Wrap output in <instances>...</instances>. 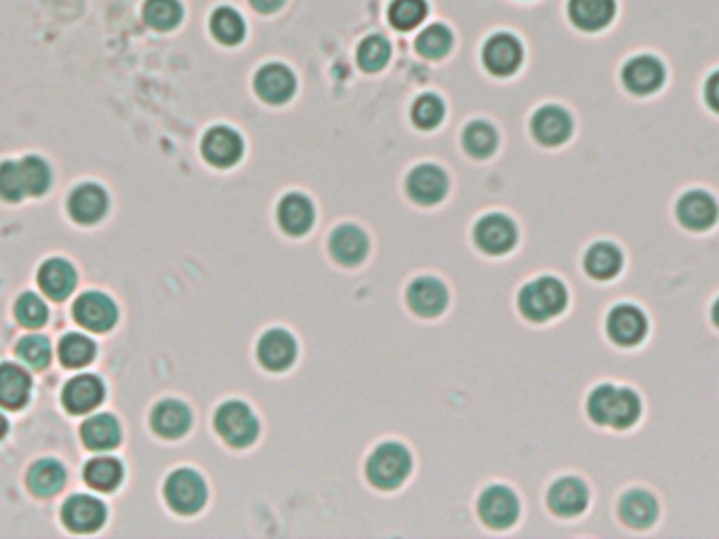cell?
<instances>
[{
    "instance_id": "6da1fadb",
    "label": "cell",
    "mask_w": 719,
    "mask_h": 539,
    "mask_svg": "<svg viewBox=\"0 0 719 539\" xmlns=\"http://www.w3.org/2000/svg\"><path fill=\"white\" fill-rule=\"evenodd\" d=\"M585 409L595 426L625 432L638 426L644 415V401L633 386L600 384L589 392Z\"/></svg>"
},
{
    "instance_id": "7a4b0ae2",
    "label": "cell",
    "mask_w": 719,
    "mask_h": 539,
    "mask_svg": "<svg viewBox=\"0 0 719 539\" xmlns=\"http://www.w3.org/2000/svg\"><path fill=\"white\" fill-rule=\"evenodd\" d=\"M568 306V289L556 276H541L522 287L518 308L532 323H547L560 316Z\"/></svg>"
},
{
    "instance_id": "3957f363",
    "label": "cell",
    "mask_w": 719,
    "mask_h": 539,
    "mask_svg": "<svg viewBox=\"0 0 719 539\" xmlns=\"http://www.w3.org/2000/svg\"><path fill=\"white\" fill-rule=\"evenodd\" d=\"M410 468H413V459H410L406 447L398 443H383L368 457L366 476L373 487L392 491L406 481Z\"/></svg>"
},
{
    "instance_id": "277c9868",
    "label": "cell",
    "mask_w": 719,
    "mask_h": 539,
    "mask_svg": "<svg viewBox=\"0 0 719 539\" xmlns=\"http://www.w3.org/2000/svg\"><path fill=\"white\" fill-rule=\"evenodd\" d=\"M673 211L680 228L694 234L709 232L719 222V201L703 188H688L682 192L677 196Z\"/></svg>"
},
{
    "instance_id": "5b68a950",
    "label": "cell",
    "mask_w": 719,
    "mask_h": 539,
    "mask_svg": "<svg viewBox=\"0 0 719 539\" xmlns=\"http://www.w3.org/2000/svg\"><path fill=\"white\" fill-rule=\"evenodd\" d=\"M648 314L633 302L614 304L606 314V335L616 348H638L648 337Z\"/></svg>"
},
{
    "instance_id": "8992f818",
    "label": "cell",
    "mask_w": 719,
    "mask_h": 539,
    "mask_svg": "<svg viewBox=\"0 0 719 539\" xmlns=\"http://www.w3.org/2000/svg\"><path fill=\"white\" fill-rule=\"evenodd\" d=\"M215 430L225 443L236 449H244L255 443L259 434V422L255 413L240 401L223 403L215 413Z\"/></svg>"
},
{
    "instance_id": "52a82bcc",
    "label": "cell",
    "mask_w": 719,
    "mask_h": 539,
    "mask_svg": "<svg viewBox=\"0 0 719 539\" xmlns=\"http://www.w3.org/2000/svg\"><path fill=\"white\" fill-rule=\"evenodd\" d=\"M164 497L169 506L179 514H196L204 502H207V485L202 476L194 470H177L167 478L164 485Z\"/></svg>"
},
{
    "instance_id": "ba28073f",
    "label": "cell",
    "mask_w": 719,
    "mask_h": 539,
    "mask_svg": "<svg viewBox=\"0 0 719 539\" xmlns=\"http://www.w3.org/2000/svg\"><path fill=\"white\" fill-rule=\"evenodd\" d=\"M621 523L631 531H646L654 527L661 516V504L654 493L642 487H629L616 504Z\"/></svg>"
},
{
    "instance_id": "9c48e42d",
    "label": "cell",
    "mask_w": 719,
    "mask_h": 539,
    "mask_svg": "<svg viewBox=\"0 0 719 539\" xmlns=\"http://www.w3.org/2000/svg\"><path fill=\"white\" fill-rule=\"evenodd\" d=\"M665 66L654 55H635L623 66V87L638 97H648L665 85Z\"/></svg>"
},
{
    "instance_id": "30bf717a",
    "label": "cell",
    "mask_w": 719,
    "mask_h": 539,
    "mask_svg": "<svg viewBox=\"0 0 719 539\" xmlns=\"http://www.w3.org/2000/svg\"><path fill=\"white\" fill-rule=\"evenodd\" d=\"M547 506L560 518H577L589 506V487L577 476H564L547 491Z\"/></svg>"
},
{
    "instance_id": "8fae6325",
    "label": "cell",
    "mask_w": 719,
    "mask_h": 539,
    "mask_svg": "<svg viewBox=\"0 0 719 539\" xmlns=\"http://www.w3.org/2000/svg\"><path fill=\"white\" fill-rule=\"evenodd\" d=\"M482 521L492 529H507L518 521L520 502L507 487H488L478 499Z\"/></svg>"
},
{
    "instance_id": "7c38bea8",
    "label": "cell",
    "mask_w": 719,
    "mask_h": 539,
    "mask_svg": "<svg viewBox=\"0 0 719 539\" xmlns=\"http://www.w3.org/2000/svg\"><path fill=\"white\" fill-rule=\"evenodd\" d=\"M76 323L95 333L110 331L118 321V310L112 299L99 291L80 295L74 304Z\"/></svg>"
},
{
    "instance_id": "4fadbf2b",
    "label": "cell",
    "mask_w": 719,
    "mask_h": 539,
    "mask_svg": "<svg viewBox=\"0 0 719 539\" xmlns=\"http://www.w3.org/2000/svg\"><path fill=\"white\" fill-rule=\"evenodd\" d=\"M476 245L488 255H503L516 247L518 230L509 217L492 213L482 217L474 230Z\"/></svg>"
},
{
    "instance_id": "5bb4252c",
    "label": "cell",
    "mask_w": 719,
    "mask_h": 539,
    "mask_svg": "<svg viewBox=\"0 0 719 539\" xmlns=\"http://www.w3.org/2000/svg\"><path fill=\"white\" fill-rule=\"evenodd\" d=\"M530 131L541 146L558 148L566 144L572 135V118L560 106H543L534 112Z\"/></svg>"
},
{
    "instance_id": "9a60e30c",
    "label": "cell",
    "mask_w": 719,
    "mask_h": 539,
    "mask_svg": "<svg viewBox=\"0 0 719 539\" xmlns=\"http://www.w3.org/2000/svg\"><path fill=\"white\" fill-rule=\"evenodd\" d=\"M244 152L242 137L230 127H213L202 139L204 161L217 169L234 167Z\"/></svg>"
},
{
    "instance_id": "2e32d148",
    "label": "cell",
    "mask_w": 719,
    "mask_h": 539,
    "mask_svg": "<svg viewBox=\"0 0 719 539\" xmlns=\"http://www.w3.org/2000/svg\"><path fill=\"white\" fill-rule=\"evenodd\" d=\"M625 268V251L612 241L593 243L583 255V270L598 283L614 281Z\"/></svg>"
},
{
    "instance_id": "e0dca14e",
    "label": "cell",
    "mask_w": 719,
    "mask_h": 539,
    "mask_svg": "<svg viewBox=\"0 0 719 539\" xmlns=\"http://www.w3.org/2000/svg\"><path fill=\"white\" fill-rule=\"evenodd\" d=\"M522 57L524 51L518 38L505 32L488 38L482 51V62L486 70L495 76H509L516 72L522 64Z\"/></svg>"
},
{
    "instance_id": "ac0fdd59",
    "label": "cell",
    "mask_w": 719,
    "mask_h": 539,
    "mask_svg": "<svg viewBox=\"0 0 719 539\" xmlns=\"http://www.w3.org/2000/svg\"><path fill=\"white\" fill-rule=\"evenodd\" d=\"M406 192L415 203L423 207L436 205L448 192V177L436 165H421L410 171L406 179Z\"/></svg>"
},
{
    "instance_id": "d6986e66",
    "label": "cell",
    "mask_w": 719,
    "mask_h": 539,
    "mask_svg": "<svg viewBox=\"0 0 719 539\" xmlns=\"http://www.w3.org/2000/svg\"><path fill=\"white\" fill-rule=\"evenodd\" d=\"M297 89L293 72L282 64H267L255 76V91L265 104L280 106L293 97Z\"/></svg>"
},
{
    "instance_id": "ffe728a7",
    "label": "cell",
    "mask_w": 719,
    "mask_h": 539,
    "mask_svg": "<svg viewBox=\"0 0 719 539\" xmlns=\"http://www.w3.org/2000/svg\"><path fill=\"white\" fill-rule=\"evenodd\" d=\"M257 358L259 363L267 371H284L289 369L295 358H297V344L291 333L284 329H272L267 331L257 346Z\"/></svg>"
},
{
    "instance_id": "44dd1931",
    "label": "cell",
    "mask_w": 719,
    "mask_h": 539,
    "mask_svg": "<svg viewBox=\"0 0 719 539\" xmlns=\"http://www.w3.org/2000/svg\"><path fill=\"white\" fill-rule=\"evenodd\" d=\"M406 299H408L410 310H413L415 314H419L423 318H434L444 312V308L448 304V291L438 281V278L421 276V278H417V281L410 283Z\"/></svg>"
},
{
    "instance_id": "7402d4cb",
    "label": "cell",
    "mask_w": 719,
    "mask_h": 539,
    "mask_svg": "<svg viewBox=\"0 0 719 539\" xmlns=\"http://www.w3.org/2000/svg\"><path fill=\"white\" fill-rule=\"evenodd\" d=\"M64 523L76 533L97 531L106 521V506L91 495H72L61 510Z\"/></svg>"
},
{
    "instance_id": "603a6c76",
    "label": "cell",
    "mask_w": 719,
    "mask_h": 539,
    "mask_svg": "<svg viewBox=\"0 0 719 539\" xmlns=\"http://www.w3.org/2000/svg\"><path fill=\"white\" fill-rule=\"evenodd\" d=\"M616 13L614 0H568L570 22L583 32L604 30Z\"/></svg>"
},
{
    "instance_id": "cb8c5ba5",
    "label": "cell",
    "mask_w": 719,
    "mask_h": 539,
    "mask_svg": "<svg viewBox=\"0 0 719 539\" xmlns=\"http://www.w3.org/2000/svg\"><path fill=\"white\" fill-rule=\"evenodd\" d=\"M278 224L289 236H303L314 226V205L303 194H286L278 205Z\"/></svg>"
},
{
    "instance_id": "d4e9b609",
    "label": "cell",
    "mask_w": 719,
    "mask_h": 539,
    "mask_svg": "<svg viewBox=\"0 0 719 539\" xmlns=\"http://www.w3.org/2000/svg\"><path fill=\"white\" fill-rule=\"evenodd\" d=\"M68 209L72 219L78 224H95L108 211V194L104 188L95 184L78 186L68 201Z\"/></svg>"
},
{
    "instance_id": "484cf974",
    "label": "cell",
    "mask_w": 719,
    "mask_h": 539,
    "mask_svg": "<svg viewBox=\"0 0 719 539\" xmlns=\"http://www.w3.org/2000/svg\"><path fill=\"white\" fill-rule=\"evenodd\" d=\"M101 401H104V384L95 375H78L64 388V405L74 415L93 411Z\"/></svg>"
},
{
    "instance_id": "4316f807",
    "label": "cell",
    "mask_w": 719,
    "mask_h": 539,
    "mask_svg": "<svg viewBox=\"0 0 719 539\" xmlns=\"http://www.w3.org/2000/svg\"><path fill=\"white\" fill-rule=\"evenodd\" d=\"M328 249L341 266H358L368 253V238L356 226H339L331 236Z\"/></svg>"
},
{
    "instance_id": "83f0119b",
    "label": "cell",
    "mask_w": 719,
    "mask_h": 539,
    "mask_svg": "<svg viewBox=\"0 0 719 539\" xmlns=\"http://www.w3.org/2000/svg\"><path fill=\"white\" fill-rule=\"evenodd\" d=\"M190 426L192 413L179 401H162L152 411V428L162 438H181Z\"/></svg>"
},
{
    "instance_id": "f1b7e54d",
    "label": "cell",
    "mask_w": 719,
    "mask_h": 539,
    "mask_svg": "<svg viewBox=\"0 0 719 539\" xmlns=\"http://www.w3.org/2000/svg\"><path fill=\"white\" fill-rule=\"evenodd\" d=\"M30 390V375L22 367L11 363L0 365V407L11 411L22 409L28 403Z\"/></svg>"
},
{
    "instance_id": "f546056e",
    "label": "cell",
    "mask_w": 719,
    "mask_h": 539,
    "mask_svg": "<svg viewBox=\"0 0 719 539\" xmlns=\"http://www.w3.org/2000/svg\"><path fill=\"white\" fill-rule=\"evenodd\" d=\"M38 285L51 299H66L76 287V272L66 259H49L38 270Z\"/></svg>"
},
{
    "instance_id": "4dcf8cb0",
    "label": "cell",
    "mask_w": 719,
    "mask_h": 539,
    "mask_svg": "<svg viewBox=\"0 0 719 539\" xmlns=\"http://www.w3.org/2000/svg\"><path fill=\"white\" fill-rule=\"evenodd\" d=\"M82 443L91 451H110L120 443V426L112 415H95L82 424Z\"/></svg>"
},
{
    "instance_id": "1f68e13d",
    "label": "cell",
    "mask_w": 719,
    "mask_h": 539,
    "mask_svg": "<svg viewBox=\"0 0 719 539\" xmlns=\"http://www.w3.org/2000/svg\"><path fill=\"white\" fill-rule=\"evenodd\" d=\"M66 485V470L55 459H40L28 472V487L38 497H53Z\"/></svg>"
},
{
    "instance_id": "d6a6232c",
    "label": "cell",
    "mask_w": 719,
    "mask_h": 539,
    "mask_svg": "<svg viewBox=\"0 0 719 539\" xmlns=\"http://www.w3.org/2000/svg\"><path fill=\"white\" fill-rule=\"evenodd\" d=\"M85 481L97 491H114L122 481V464L114 457H95L85 466Z\"/></svg>"
},
{
    "instance_id": "836d02e7",
    "label": "cell",
    "mask_w": 719,
    "mask_h": 539,
    "mask_svg": "<svg viewBox=\"0 0 719 539\" xmlns=\"http://www.w3.org/2000/svg\"><path fill=\"white\" fill-rule=\"evenodd\" d=\"M183 17V7L179 0H146L143 5V19L152 30L169 32L179 26Z\"/></svg>"
},
{
    "instance_id": "e575fe53",
    "label": "cell",
    "mask_w": 719,
    "mask_h": 539,
    "mask_svg": "<svg viewBox=\"0 0 719 539\" xmlns=\"http://www.w3.org/2000/svg\"><path fill=\"white\" fill-rule=\"evenodd\" d=\"M244 22L236 9L219 7L211 17V32L221 45H238L244 38Z\"/></svg>"
},
{
    "instance_id": "d590c367",
    "label": "cell",
    "mask_w": 719,
    "mask_h": 539,
    "mask_svg": "<svg viewBox=\"0 0 719 539\" xmlns=\"http://www.w3.org/2000/svg\"><path fill=\"white\" fill-rule=\"evenodd\" d=\"M499 144L497 131L492 125L484 123V121H476L467 125L465 133H463V148L467 150L469 156L474 158H486L492 152H495Z\"/></svg>"
},
{
    "instance_id": "8d00e7d4",
    "label": "cell",
    "mask_w": 719,
    "mask_h": 539,
    "mask_svg": "<svg viewBox=\"0 0 719 539\" xmlns=\"http://www.w3.org/2000/svg\"><path fill=\"white\" fill-rule=\"evenodd\" d=\"M59 358H61V363L70 369L87 367L95 358V344L85 335L70 333L61 339Z\"/></svg>"
},
{
    "instance_id": "74e56055",
    "label": "cell",
    "mask_w": 719,
    "mask_h": 539,
    "mask_svg": "<svg viewBox=\"0 0 719 539\" xmlns=\"http://www.w3.org/2000/svg\"><path fill=\"white\" fill-rule=\"evenodd\" d=\"M427 17L425 0H394L389 5V24L400 32L415 30Z\"/></svg>"
},
{
    "instance_id": "f35d334b",
    "label": "cell",
    "mask_w": 719,
    "mask_h": 539,
    "mask_svg": "<svg viewBox=\"0 0 719 539\" xmlns=\"http://www.w3.org/2000/svg\"><path fill=\"white\" fill-rule=\"evenodd\" d=\"M450 47H453V34H450V30L442 24L425 28L417 36L415 43V49L425 59H442L450 51Z\"/></svg>"
},
{
    "instance_id": "ab89813d",
    "label": "cell",
    "mask_w": 719,
    "mask_h": 539,
    "mask_svg": "<svg viewBox=\"0 0 719 539\" xmlns=\"http://www.w3.org/2000/svg\"><path fill=\"white\" fill-rule=\"evenodd\" d=\"M19 173H22V182L26 194L38 196L45 194L51 186V169L49 165L38 156H26L19 161Z\"/></svg>"
},
{
    "instance_id": "60d3db41",
    "label": "cell",
    "mask_w": 719,
    "mask_h": 539,
    "mask_svg": "<svg viewBox=\"0 0 719 539\" xmlns=\"http://www.w3.org/2000/svg\"><path fill=\"white\" fill-rule=\"evenodd\" d=\"M389 55H392V47H389L387 38L373 34L360 43L358 64L364 72H379L389 62Z\"/></svg>"
},
{
    "instance_id": "b9f144b4",
    "label": "cell",
    "mask_w": 719,
    "mask_h": 539,
    "mask_svg": "<svg viewBox=\"0 0 719 539\" xmlns=\"http://www.w3.org/2000/svg\"><path fill=\"white\" fill-rule=\"evenodd\" d=\"M410 118H413V123L423 131L436 129L442 123V118H444L442 99L438 95H434V93L421 95L417 102L413 104V112H410Z\"/></svg>"
},
{
    "instance_id": "7bdbcfd3",
    "label": "cell",
    "mask_w": 719,
    "mask_h": 539,
    "mask_svg": "<svg viewBox=\"0 0 719 539\" xmlns=\"http://www.w3.org/2000/svg\"><path fill=\"white\" fill-rule=\"evenodd\" d=\"M17 356L32 367V369H45L51 363V344L49 339L43 335H30L24 337L22 342L17 344Z\"/></svg>"
},
{
    "instance_id": "ee69618b",
    "label": "cell",
    "mask_w": 719,
    "mask_h": 539,
    "mask_svg": "<svg viewBox=\"0 0 719 539\" xmlns=\"http://www.w3.org/2000/svg\"><path fill=\"white\" fill-rule=\"evenodd\" d=\"M15 316H17V321L22 323L24 327L38 329V327H43L47 323L49 310H47L43 299H40L38 295L24 293L22 297L17 299V304H15Z\"/></svg>"
},
{
    "instance_id": "f6af8a7d",
    "label": "cell",
    "mask_w": 719,
    "mask_h": 539,
    "mask_svg": "<svg viewBox=\"0 0 719 539\" xmlns=\"http://www.w3.org/2000/svg\"><path fill=\"white\" fill-rule=\"evenodd\" d=\"M26 196V188L19 173V163L7 161L0 165V198L7 203H19Z\"/></svg>"
},
{
    "instance_id": "bcb514c9",
    "label": "cell",
    "mask_w": 719,
    "mask_h": 539,
    "mask_svg": "<svg viewBox=\"0 0 719 539\" xmlns=\"http://www.w3.org/2000/svg\"><path fill=\"white\" fill-rule=\"evenodd\" d=\"M703 97H705V104L709 106V110L719 114V70L709 74V78L705 81Z\"/></svg>"
},
{
    "instance_id": "7dc6e473",
    "label": "cell",
    "mask_w": 719,
    "mask_h": 539,
    "mask_svg": "<svg viewBox=\"0 0 719 539\" xmlns=\"http://www.w3.org/2000/svg\"><path fill=\"white\" fill-rule=\"evenodd\" d=\"M249 3L259 13H276L284 5V0H249Z\"/></svg>"
},
{
    "instance_id": "c3c4849f",
    "label": "cell",
    "mask_w": 719,
    "mask_h": 539,
    "mask_svg": "<svg viewBox=\"0 0 719 539\" xmlns=\"http://www.w3.org/2000/svg\"><path fill=\"white\" fill-rule=\"evenodd\" d=\"M709 318H711L713 329L719 331V295L713 299V304H711V308H709Z\"/></svg>"
},
{
    "instance_id": "681fc988",
    "label": "cell",
    "mask_w": 719,
    "mask_h": 539,
    "mask_svg": "<svg viewBox=\"0 0 719 539\" xmlns=\"http://www.w3.org/2000/svg\"><path fill=\"white\" fill-rule=\"evenodd\" d=\"M7 428H9V426H7V419H5L3 415H0V438H3V436L7 434Z\"/></svg>"
}]
</instances>
